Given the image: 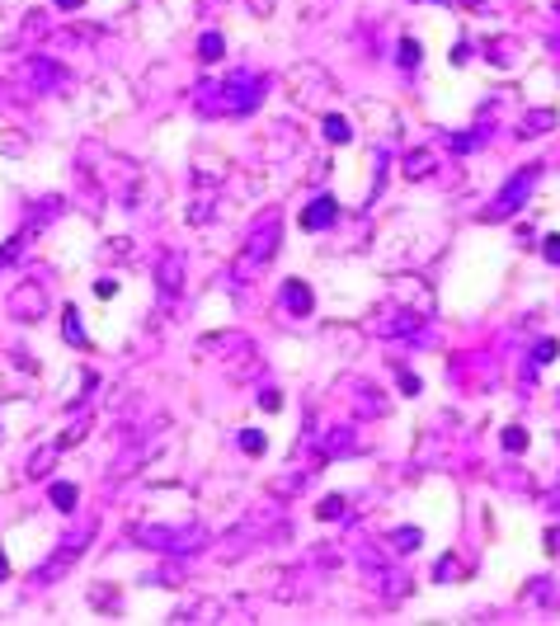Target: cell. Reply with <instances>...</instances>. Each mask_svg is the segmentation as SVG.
<instances>
[{
  "label": "cell",
  "mask_w": 560,
  "mask_h": 626,
  "mask_svg": "<svg viewBox=\"0 0 560 626\" xmlns=\"http://www.w3.org/2000/svg\"><path fill=\"white\" fill-rule=\"evenodd\" d=\"M273 245H278V217H264L245 245V264H264L268 254H273Z\"/></svg>",
  "instance_id": "6da1fadb"
},
{
  "label": "cell",
  "mask_w": 560,
  "mask_h": 626,
  "mask_svg": "<svg viewBox=\"0 0 560 626\" xmlns=\"http://www.w3.org/2000/svg\"><path fill=\"white\" fill-rule=\"evenodd\" d=\"M10 306H15V315H19V320H38V315H43V287H38V282L19 287Z\"/></svg>",
  "instance_id": "7a4b0ae2"
},
{
  "label": "cell",
  "mask_w": 560,
  "mask_h": 626,
  "mask_svg": "<svg viewBox=\"0 0 560 626\" xmlns=\"http://www.w3.org/2000/svg\"><path fill=\"white\" fill-rule=\"evenodd\" d=\"M532 179H537V170H523V174H518L514 184H509L504 193H499V212H514V207L523 203V193L532 188Z\"/></svg>",
  "instance_id": "3957f363"
},
{
  "label": "cell",
  "mask_w": 560,
  "mask_h": 626,
  "mask_svg": "<svg viewBox=\"0 0 560 626\" xmlns=\"http://www.w3.org/2000/svg\"><path fill=\"white\" fill-rule=\"evenodd\" d=\"M330 221H334V203H330V198H315V203L301 212V226H306V231H325Z\"/></svg>",
  "instance_id": "277c9868"
},
{
  "label": "cell",
  "mask_w": 560,
  "mask_h": 626,
  "mask_svg": "<svg viewBox=\"0 0 560 626\" xmlns=\"http://www.w3.org/2000/svg\"><path fill=\"white\" fill-rule=\"evenodd\" d=\"M282 301H287V311H292V315H306V311H311V292H306L297 278L282 287Z\"/></svg>",
  "instance_id": "5b68a950"
},
{
  "label": "cell",
  "mask_w": 560,
  "mask_h": 626,
  "mask_svg": "<svg viewBox=\"0 0 560 626\" xmlns=\"http://www.w3.org/2000/svg\"><path fill=\"white\" fill-rule=\"evenodd\" d=\"M160 287L179 292V254H170V264H160Z\"/></svg>",
  "instance_id": "8992f818"
},
{
  "label": "cell",
  "mask_w": 560,
  "mask_h": 626,
  "mask_svg": "<svg viewBox=\"0 0 560 626\" xmlns=\"http://www.w3.org/2000/svg\"><path fill=\"white\" fill-rule=\"evenodd\" d=\"M198 52L207 57V62H217V57H221V33H202V38H198Z\"/></svg>",
  "instance_id": "52a82bcc"
},
{
  "label": "cell",
  "mask_w": 560,
  "mask_h": 626,
  "mask_svg": "<svg viewBox=\"0 0 560 626\" xmlns=\"http://www.w3.org/2000/svg\"><path fill=\"white\" fill-rule=\"evenodd\" d=\"M325 137L330 141H349V137H353V127L344 123V118H325Z\"/></svg>",
  "instance_id": "ba28073f"
},
{
  "label": "cell",
  "mask_w": 560,
  "mask_h": 626,
  "mask_svg": "<svg viewBox=\"0 0 560 626\" xmlns=\"http://www.w3.org/2000/svg\"><path fill=\"white\" fill-rule=\"evenodd\" d=\"M52 500L57 509H76V485H52Z\"/></svg>",
  "instance_id": "9c48e42d"
},
{
  "label": "cell",
  "mask_w": 560,
  "mask_h": 626,
  "mask_svg": "<svg viewBox=\"0 0 560 626\" xmlns=\"http://www.w3.org/2000/svg\"><path fill=\"white\" fill-rule=\"evenodd\" d=\"M66 339H71V344H85V334H80V320H76V306H66Z\"/></svg>",
  "instance_id": "30bf717a"
},
{
  "label": "cell",
  "mask_w": 560,
  "mask_h": 626,
  "mask_svg": "<svg viewBox=\"0 0 560 626\" xmlns=\"http://www.w3.org/2000/svg\"><path fill=\"white\" fill-rule=\"evenodd\" d=\"M240 448H245V452H264V433H254V429H245V433H240Z\"/></svg>",
  "instance_id": "8fae6325"
},
{
  "label": "cell",
  "mask_w": 560,
  "mask_h": 626,
  "mask_svg": "<svg viewBox=\"0 0 560 626\" xmlns=\"http://www.w3.org/2000/svg\"><path fill=\"white\" fill-rule=\"evenodd\" d=\"M401 62H405V66L419 62V43H415V38H405V43H401Z\"/></svg>",
  "instance_id": "7c38bea8"
},
{
  "label": "cell",
  "mask_w": 560,
  "mask_h": 626,
  "mask_svg": "<svg viewBox=\"0 0 560 626\" xmlns=\"http://www.w3.org/2000/svg\"><path fill=\"white\" fill-rule=\"evenodd\" d=\"M259 405H264V410H278L282 396H278V391H264V396H259Z\"/></svg>",
  "instance_id": "4fadbf2b"
},
{
  "label": "cell",
  "mask_w": 560,
  "mask_h": 626,
  "mask_svg": "<svg viewBox=\"0 0 560 626\" xmlns=\"http://www.w3.org/2000/svg\"><path fill=\"white\" fill-rule=\"evenodd\" d=\"M339 504L344 500H325V504H320V518H339Z\"/></svg>",
  "instance_id": "5bb4252c"
},
{
  "label": "cell",
  "mask_w": 560,
  "mask_h": 626,
  "mask_svg": "<svg viewBox=\"0 0 560 626\" xmlns=\"http://www.w3.org/2000/svg\"><path fill=\"white\" fill-rule=\"evenodd\" d=\"M537 358H542V363H551V358H556V339H546V344L537 348Z\"/></svg>",
  "instance_id": "9a60e30c"
},
{
  "label": "cell",
  "mask_w": 560,
  "mask_h": 626,
  "mask_svg": "<svg viewBox=\"0 0 560 626\" xmlns=\"http://www.w3.org/2000/svg\"><path fill=\"white\" fill-rule=\"evenodd\" d=\"M504 443H509V448H514V452H518V448H523V443H528V438H523L518 429H509V433H504Z\"/></svg>",
  "instance_id": "2e32d148"
},
{
  "label": "cell",
  "mask_w": 560,
  "mask_h": 626,
  "mask_svg": "<svg viewBox=\"0 0 560 626\" xmlns=\"http://www.w3.org/2000/svg\"><path fill=\"white\" fill-rule=\"evenodd\" d=\"M546 259H551V264H560V240H556V235H551V245H546Z\"/></svg>",
  "instance_id": "e0dca14e"
},
{
  "label": "cell",
  "mask_w": 560,
  "mask_h": 626,
  "mask_svg": "<svg viewBox=\"0 0 560 626\" xmlns=\"http://www.w3.org/2000/svg\"><path fill=\"white\" fill-rule=\"evenodd\" d=\"M57 5H62V10H76V5H80V0H57Z\"/></svg>",
  "instance_id": "ac0fdd59"
},
{
  "label": "cell",
  "mask_w": 560,
  "mask_h": 626,
  "mask_svg": "<svg viewBox=\"0 0 560 626\" xmlns=\"http://www.w3.org/2000/svg\"><path fill=\"white\" fill-rule=\"evenodd\" d=\"M5 575H10V565H5V556H0V580H5Z\"/></svg>",
  "instance_id": "d6986e66"
}]
</instances>
